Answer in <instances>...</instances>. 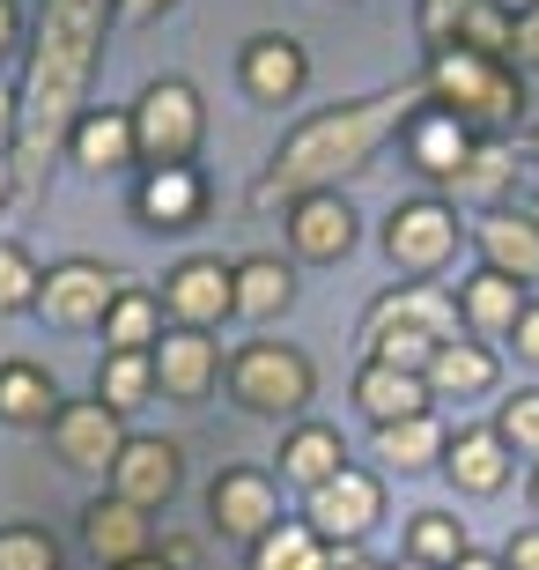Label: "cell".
I'll return each mask as SVG.
<instances>
[{
    "instance_id": "cell-22",
    "label": "cell",
    "mask_w": 539,
    "mask_h": 570,
    "mask_svg": "<svg viewBox=\"0 0 539 570\" xmlns=\"http://www.w3.org/2000/svg\"><path fill=\"white\" fill-rule=\"evenodd\" d=\"M407 156H415V170L421 178H436V186H451L458 170H466V156H473V134L458 127L451 111H436V105H421L415 119H407Z\"/></svg>"
},
{
    "instance_id": "cell-35",
    "label": "cell",
    "mask_w": 539,
    "mask_h": 570,
    "mask_svg": "<svg viewBox=\"0 0 539 570\" xmlns=\"http://www.w3.org/2000/svg\"><path fill=\"white\" fill-rule=\"evenodd\" d=\"M451 45H466V52H488V60H510V52H518V16H510V8H496V0H473Z\"/></svg>"
},
{
    "instance_id": "cell-10",
    "label": "cell",
    "mask_w": 539,
    "mask_h": 570,
    "mask_svg": "<svg viewBox=\"0 0 539 570\" xmlns=\"http://www.w3.org/2000/svg\"><path fill=\"white\" fill-rule=\"evenodd\" d=\"M222 318H237V267H222V259H178L163 275V326L214 334Z\"/></svg>"
},
{
    "instance_id": "cell-28",
    "label": "cell",
    "mask_w": 539,
    "mask_h": 570,
    "mask_svg": "<svg viewBox=\"0 0 539 570\" xmlns=\"http://www.w3.org/2000/svg\"><path fill=\"white\" fill-rule=\"evenodd\" d=\"M296 304V267L289 259H273V253H251L237 259V318H281Z\"/></svg>"
},
{
    "instance_id": "cell-31",
    "label": "cell",
    "mask_w": 539,
    "mask_h": 570,
    "mask_svg": "<svg viewBox=\"0 0 539 570\" xmlns=\"http://www.w3.org/2000/svg\"><path fill=\"white\" fill-rule=\"evenodd\" d=\"M244 556H251V570H332V549L303 527V519H281V527L259 533Z\"/></svg>"
},
{
    "instance_id": "cell-53",
    "label": "cell",
    "mask_w": 539,
    "mask_h": 570,
    "mask_svg": "<svg viewBox=\"0 0 539 570\" xmlns=\"http://www.w3.org/2000/svg\"><path fill=\"white\" fill-rule=\"evenodd\" d=\"M532 511H539V474H532Z\"/></svg>"
},
{
    "instance_id": "cell-17",
    "label": "cell",
    "mask_w": 539,
    "mask_h": 570,
    "mask_svg": "<svg viewBox=\"0 0 539 570\" xmlns=\"http://www.w3.org/2000/svg\"><path fill=\"white\" fill-rule=\"evenodd\" d=\"M525 304H532V289L510 275H496V267H473V275L458 282V326L473 341H510L518 334Z\"/></svg>"
},
{
    "instance_id": "cell-42",
    "label": "cell",
    "mask_w": 539,
    "mask_h": 570,
    "mask_svg": "<svg viewBox=\"0 0 539 570\" xmlns=\"http://www.w3.org/2000/svg\"><path fill=\"white\" fill-rule=\"evenodd\" d=\"M178 0H111V16L119 22H156V16H170Z\"/></svg>"
},
{
    "instance_id": "cell-32",
    "label": "cell",
    "mask_w": 539,
    "mask_h": 570,
    "mask_svg": "<svg viewBox=\"0 0 539 570\" xmlns=\"http://www.w3.org/2000/svg\"><path fill=\"white\" fill-rule=\"evenodd\" d=\"M510 178H518V156L502 141H473V156H466V170H458L443 193H458V200H488V208H502V193H510Z\"/></svg>"
},
{
    "instance_id": "cell-50",
    "label": "cell",
    "mask_w": 539,
    "mask_h": 570,
    "mask_svg": "<svg viewBox=\"0 0 539 570\" xmlns=\"http://www.w3.org/2000/svg\"><path fill=\"white\" fill-rule=\"evenodd\" d=\"M496 8H510V16H532L539 0H496Z\"/></svg>"
},
{
    "instance_id": "cell-34",
    "label": "cell",
    "mask_w": 539,
    "mask_h": 570,
    "mask_svg": "<svg viewBox=\"0 0 539 570\" xmlns=\"http://www.w3.org/2000/svg\"><path fill=\"white\" fill-rule=\"evenodd\" d=\"M97 401L119 407V415H133L141 401H156V356H104V371H97Z\"/></svg>"
},
{
    "instance_id": "cell-26",
    "label": "cell",
    "mask_w": 539,
    "mask_h": 570,
    "mask_svg": "<svg viewBox=\"0 0 539 570\" xmlns=\"http://www.w3.org/2000/svg\"><path fill=\"white\" fill-rule=\"evenodd\" d=\"M510 466H518V452L496 438V423L488 430H458L451 452H443V474H451L466 497H496V489L510 482Z\"/></svg>"
},
{
    "instance_id": "cell-30",
    "label": "cell",
    "mask_w": 539,
    "mask_h": 570,
    "mask_svg": "<svg viewBox=\"0 0 539 570\" xmlns=\"http://www.w3.org/2000/svg\"><path fill=\"white\" fill-rule=\"evenodd\" d=\"M443 452H451V430L436 423V415H415V423L377 430V460L399 466V474H429V466H443Z\"/></svg>"
},
{
    "instance_id": "cell-44",
    "label": "cell",
    "mask_w": 539,
    "mask_h": 570,
    "mask_svg": "<svg viewBox=\"0 0 539 570\" xmlns=\"http://www.w3.org/2000/svg\"><path fill=\"white\" fill-rule=\"evenodd\" d=\"M16 45H22V8L0 0V60H16Z\"/></svg>"
},
{
    "instance_id": "cell-24",
    "label": "cell",
    "mask_w": 539,
    "mask_h": 570,
    "mask_svg": "<svg viewBox=\"0 0 539 570\" xmlns=\"http://www.w3.org/2000/svg\"><path fill=\"white\" fill-rule=\"evenodd\" d=\"M52 415H60V385H52L44 363H30V356L0 363V423L8 430H52Z\"/></svg>"
},
{
    "instance_id": "cell-39",
    "label": "cell",
    "mask_w": 539,
    "mask_h": 570,
    "mask_svg": "<svg viewBox=\"0 0 539 570\" xmlns=\"http://www.w3.org/2000/svg\"><path fill=\"white\" fill-rule=\"evenodd\" d=\"M466 8H473V0H421V45H451L458 38V22H466Z\"/></svg>"
},
{
    "instance_id": "cell-41",
    "label": "cell",
    "mask_w": 539,
    "mask_h": 570,
    "mask_svg": "<svg viewBox=\"0 0 539 570\" xmlns=\"http://www.w3.org/2000/svg\"><path fill=\"white\" fill-rule=\"evenodd\" d=\"M502 570H539V527H525L510 549H502Z\"/></svg>"
},
{
    "instance_id": "cell-12",
    "label": "cell",
    "mask_w": 539,
    "mask_h": 570,
    "mask_svg": "<svg viewBox=\"0 0 539 570\" xmlns=\"http://www.w3.org/2000/svg\"><path fill=\"white\" fill-rule=\"evenodd\" d=\"M104 482H111V497H126L133 511H148V519H156V511L186 489V452H178L170 438H126V452L111 460Z\"/></svg>"
},
{
    "instance_id": "cell-1",
    "label": "cell",
    "mask_w": 539,
    "mask_h": 570,
    "mask_svg": "<svg viewBox=\"0 0 539 570\" xmlns=\"http://www.w3.org/2000/svg\"><path fill=\"white\" fill-rule=\"evenodd\" d=\"M104 30H111V0H44L16 82V156H8L16 200H38L52 164L67 156V134L89 111V82L104 60Z\"/></svg>"
},
{
    "instance_id": "cell-40",
    "label": "cell",
    "mask_w": 539,
    "mask_h": 570,
    "mask_svg": "<svg viewBox=\"0 0 539 570\" xmlns=\"http://www.w3.org/2000/svg\"><path fill=\"white\" fill-rule=\"evenodd\" d=\"M510 348H518L525 363H539V296L525 304V318H518V334H510Z\"/></svg>"
},
{
    "instance_id": "cell-4",
    "label": "cell",
    "mask_w": 539,
    "mask_h": 570,
    "mask_svg": "<svg viewBox=\"0 0 539 570\" xmlns=\"http://www.w3.org/2000/svg\"><path fill=\"white\" fill-rule=\"evenodd\" d=\"M222 385L229 401L244 407V415H267V423H289V415H303L318 393V371L303 348H289V341H244L237 356L222 363Z\"/></svg>"
},
{
    "instance_id": "cell-47",
    "label": "cell",
    "mask_w": 539,
    "mask_h": 570,
    "mask_svg": "<svg viewBox=\"0 0 539 570\" xmlns=\"http://www.w3.org/2000/svg\"><path fill=\"white\" fill-rule=\"evenodd\" d=\"M451 570H502V556H480V549H466V556H458Z\"/></svg>"
},
{
    "instance_id": "cell-46",
    "label": "cell",
    "mask_w": 539,
    "mask_h": 570,
    "mask_svg": "<svg viewBox=\"0 0 539 570\" xmlns=\"http://www.w3.org/2000/svg\"><path fill=\"white\" fill-rule=\"evenodd\" d=\"M332 570H385V563H370L362 549H332Z\"/></svg>"
},
{
    "instance_id": "cell-33",
    "label": "cell",
    "mask_w": 539,
    "mask_h": 570,
    "mask_svg": "<svg viewBox=\"0 0 539 570\" xmlns=\"http://www.w3.org/2000/svg\"><path fill=\"white\" fill-rule=\"evenodd\" d=\"M466 549H473V541H466V527H458L451 511H415V519H407V556H415V563L451 570Z\"/></svg>"
},
{
    "instance_id": "cell-6",
    "label": "cell",
    "mask_w": 539,
    "mask_h": 570,
    "mask_svg": "<svg viewBox=\"0 0 539 570\" xmlns=\"http://www.w3.org/2000/svg\"><path fill=\"white\" fill-rule=\"evenodd\" d=\"M385 519V482L370 466H340L332 482L303 489V527L326 541V549H362Z\"/></svg>"
},
{
    "instance_id": "cell-20",
    "label": "cell",
    "mask_w": 539,
    "mask_h": 570,
    "mask_svg": "<svg viewBox=\"0 0 539 570\" xmlns=\"http://www.w3.org/2000/svg\"><path fill=\"white\" fill-rule=\"evenodd\" d=\"M67 156H74V170H133L141 164V148H133V111L126 105H89L82 119H74V134H67Z\"/></svg>"
},
{
    "instance_id": "cell-3",
    "label": "cell",
    "mask_w": 539,
    "mask_h": 570,
    "mask_svg": "<svg viewBox=\"0 0 539 570\" xmlns=\"http://www.w3.org/2000/svg\"><path fill=\"white\" fill-rule=\"evenodd\" d=\"M421 97L436 111H451L473 141H502V134L525 119V75L518 60H488V52H466V45H436L429 67H421Z\"/></svg>"
},
{
    "instance_id": "cell-5",
    "label": "cell",
    "mask_w": 539,
    "mask_h": 570,
    "mask_svg": "<svg viewBox=\"0 0 539 570\" xmlns=\"http://www.w3.org/2000/svg\"><path fill=\"white\" fill-rule=\"evenodd\" d=\"M133 148H141V170H178L200 156L208 141V105L186 75H156V82L133 97Z\"/></svg>"
},
{
    "instance_id": "cell-29",
    "label": "cell",
    "mask_w": 539,
    "mask_h": 570,
    "mask_svg": "<svg viewBox=\"0 0 539 570\" xmlns=\"http://www.w3.org/2000/svg\"><path fill=\"white\" fill-rule=\"evenodd\" d=\"M340 466H348V444H340V430H326V423H296L289 438H281V474H289L296 489L332 482Z\"/></svg>"
},
{
    "instance_id": "cell-43",
    "label": "cell",
    "mask_w": 539,
    "mask_h": 570,
    "mask_svg": "<svg viewBox=\"0 0 539 570\" xmlns=\"http://www.w3.org/2000/svg\"><path fill=\"white\" fill-rule=\"evenodd\" d=\"M525 67H539V8L518 16V75H525Z\"/></svg>"
},
{
    "instance_id": "cell-2",
    "label": "cell",
    "mask_w": 539,
    "mask_h": 570,
    "mask_svg": "<svg viewBox=\"0 0 539 570\" xmlns=\"http://www.w3.org/2000/svg\"><path fill=\"white\" fill-rule=\"evenodd\" d=\"M429 105L421 97V75L399 89H377V97H348V105H326L311 119H296L281 134V148L267 156V170L251 178V215H273V208H296L311 193H340L348 178L370 170V156L392 134H407V119Z\"/></svg>"
},
{
    "instance_id": "cell-54",
    "label": "cell",
    "mask_w": 539,
    "mask_h": 570,
    "mask_svg": "<svg viewBox=\"0 0 539 570\" xmlns=\"http://www.w3.org/2000/svg\"><path fill=\"white\" fill-rule=\"evenodd\" d=\"M532 223H539V200H532Z\"/></svg>"
},
{
    "instance_id": "cell-52",
    "label": "cell",
    "mask_w": 539,
    "mask_h": 570,
    "mask_svg": "<svg viewBox=\"0 0 539 570\" xmlns=\"http://www.w3.org/2000/svg\"><path fill=\"white\" fill-rule=\"evenodd\" d=\"M385 570H429V563H415V556H399V563H385Z\"/></svg>"
},
{
    "instance_id": "cell-19",
    "label": "cell",
    "mask_w": 539,
    "mask_h": 570,
    "mask_svg": "<svg viewBox=\"0 0 539 570\" xmlns=\"http://www.w3.org/2000/svg\"><path fill=\"white\" fill-rule=\"evenodd\" d=\"M133 215H141L148 230H192V223L208 215V178H200L192 164L141 170V186H133Z\"/></svg>"
},
{
    "instance_id": "cell-36",
    "label": "cell",
    "mask_w": 539,
    "mask_h": 570,
    "mask_svg": "<svg viewBox=\"0 0 539 570\" xmlns=\"http://www.w3.org/2000/svg\"><path fill=\"white\" fill-rule=\"evenodd\" d=\"M0 570H67V549L52 541V527L8 519V527H0Z\"/></svg>"
},
{
    "instance_id": "cell-21",
    "label": "cell",
    "mask_w": 539,
    "mask_h": 570,
    "mask_svg": "<svg viewBox=\"0 0 539 570\" xmlns=\"http://www.w3.org/2000/svg\"><path fill=\"white\" fill-rule=\"evenodd\" d=\"M355 407H362L377 430L415 423V415H436L429 379H415V371H392V363H370V356H362V371H355Z\"/></svg>"
},
{
    "instance_id": "cell-16",
    "label": "cell",
    "mask_w": 539,
    "mask_h": 570,
    "mask_svg": "<svg viewBox=\"0 0 539 570\" xmlns=\"http://www.w3.org/2000/svg\"><path fill=\"white\" fill-rule=\"evenodd\" d=\"M355 208H348V193H311V200H296L289 208V253L296 259H311V267H332V259H348L355 253Z\"/></svg>"
},
{
    "instance_id": "cell-49",
    "label": "cell",
    "mask_w": 539,
    "mask_h": 570,
    "mask_svg": "<svg viewBox=\"0 0 539 570\" xmlns=\"http://www.w3.org/2000/svg\"><path fill=\"white\" fill-rule=\"evenodd\" d=\"M119 570H170L163 556H141V563H119Z\"/></svg>"
},
{
    "instance_id": "cell-48",
    "label": "cell",
    "mask_w": 539,
    "mask_h": 570,
    "mask_svg": "<svg viewBox=\"0 0 539 570\" xmlns=\"http://www.w3.org/2000/svg\"><path fill=\"white\" fill-rule=\"evenodd\" d=\"M8 200H16V170L0 164V215H8Z\"/></svg>"
},
{
    "instance_id": "cell-23",
    "label": "cell",
    "mask_w": 539,
    "mask_h": 570,
    "mask_svg": "<svg viewBox=\"0 0 539 570\" xmlns=\"http://www.w3.org/2000/svg\"><path fill=\"white\" fill-rule=\"evenodd\" d=\"M496 379H502L496 348L473 341V334H458V341H443L436 363H429V401H473V393H496Z\"/></svg>"
},
{
    "instance_id": "cell-8",
    "label": "cell",
    "mask_w": 539,
    "mask_h": 570,
    "mask_svg": "<svg viewBox=\"0 0 539 570\" xmlns=\"http://www.w3.org/2000/svg\"><path fill=\"white\" fill-rule=\"evenodd\" d=\"M126 282L97 259H60V267H44L38 282V318L44 326H60V334H89V326H104V312L119 304Z\"/></svg>"
},
{
    "instance_id": "cell-13",
    "label": "cell",
    "mask_w": 539,
    "mask_h": 570,
    "mask_svg": "<svg viewBox=\"0 0 539 570\" xmlns=\"http://www.w3.org/2000/svg\"><path fill=\"white\" fill-rule=\"evenodd\" d=\"M237 82H244V97H259V105H296L303 82H311V60H303V45H296L289 30H259V38H244V52H237Z\"/></svg>"
},
{
    "instance_id": "cell-37",
    "label": "cell",
    "mask_w": 539,
    "mask_h": 570,
    "mask_svg": "<svg viewBox=\"0 0 539 570\" xmlns=\"http://www.w3.org/2000/svg\"><path fill=\"white\" fill-rule=\"evenodd\" d=\"M38 282H44V267L22 253L16 237H0V318L38 312Z\"/></svg>"
},
{
    "instance_id": "cell-14",
    "label": "cell",
    "mask_w": 539,
    "mask_h": 570,
    "mask_svg": "<svg viewBox=\"0 0 539 570\" xmlns=\"http://www.w3.org/2000/svg\"><path fill=\"white\" fill-rule=\"evenodd\" d=\"M156 356V393H170V401H208L214 385H222V348H214V334H192V326H163V341L148 348Z\"/></svg>"
},
{
    "instance_id": "cell-38",
    "label": "cell",
    "mask_w": 539,
    "mask_h": 570,
    "mask_svg": "<svg viewBox=\"0 0 539 570\" xmlns=\"http://www.w3.org/2000/svg\"><path fill=\"white\" fill-rule=\"evenodd\" d=\"M496 438L510 444V452H525V460H539V393H510V401H502Z\"/></svg>"
},
{
    "instance_id": "cell-15",
    "label": "cell",
    "mask_w": 539,
    "mask_h": 570,
    "mask_svg": "<svg viewBox=\"0 0 539 570\" xmlns=\"http://www.w3.org/2000/svg\"><path fill=\"white\" fill-rule=\"evenodd\" d=\"M82 549L97 556V570H119V563H141L156 556V527H148V511H133L126 497H89L82 504Z\"/></svg>"
},
{
    "instance_id": "cell-11",
    "label": "cell",
    "mask_w": 539,
    "mask_h": 570,
    "mask_svg": "<svg viewBox=\"0 0 539 570\" xmlns=\"http://www.w3.org/2000/svg\"><path fill=\"white\" fill-rule=\"evenodd\" d=\"M44 438H52V452H60L74 474H111V460L126 452L133 430H126L119 407H104L97 393H89V401H60V415H52Z\"/></svg>"
},
{
    "instance_id": "cell-7",
    "label": "cell",
    "mask_w": 539,
    "mask_h": 570,
    "mask_svg": "<svg viewBox=\"0 0 539 570\" xmlns=\"http://www.w3.org/2000/svg\"><path fill=\"white\" fill-rule=\"evenodd\" d=\"M458 208L451 200H399L385 215V259H392L399 275H436V267H451L458 259Z\"/></svg>"
},
{
    "instance_id": "cell-9",
    "label": "cell",
    "mask_w": 539,
    "mask_h": 570,
    "mask_svg": "<svg viewBox=\"0 0 539 570\" xmlns=\"http://www.w3.org/2000/svg\"><path fill=\"white\" fill-rule=\"evenodd\" d=\"M208 527L222 541H259V533L281 527V482H273L267 466H222L208 489Z\"/></svg>"
},
{
    "instance_id": "cell-27",
    "label": "cell",
    "mask_w": 539,
    "mask_h": 570,
    "mask_svg": "<svg viewBox=\"0 0 539 570\" xmlns=\"http://www.w3.org/2000/svg\"><path fill=\"white\" fill-rule=\"evenodd\" d=\"M104 356H148L163 341V296L156 289H119V304L104 312Z\"/></svg>"
},
{
    "instance_id": "cell-25",
    "label": "cell",
    "mask_w": 539,
    "mask_h": 570,
    "mask_svg": "<svg viewBox=\"0 0 539 570\" xmlns=\"http://www.w3.org/2000/svg\"><path fill=\"white\" fill-rule=\"evenodd\" d=\"M392 326H421L436 341H458V296H436V289H385L362 318V341L392 334Z\"/></svg>"
},
{
    "instance_id": "cell-45",
    "label": "cell",
    "mask_w": 539,
    "mask_h": 570,
    "mask_svg": "<svg viewBox=\"0 0 539 570\" xmlns=\"http://www.w3.org/2000/svg\"><path fill=\"white\" fill-rule=\"evenodd\" d=\"M16 156V89L0 82V164Z\"/></svg>"
},
{
    "instance_id": "cell-18",
    "label": "cell",
    "mask_w": 539,
    "mask_h": 570,
    "mask_svg": "<svg viewBox=\"0 0 539 570\" xmlns=\"http://www.w3.org/2000/svg\"><path fill=\"white\" fill-rule=\"evenodd\" d=\"M473 245H480V267H496V275L539 289V223H532V208H488Z\"/></svg>"
},
{
    "instance_id": "cell-51",
    "label": "cell",
    "mask_w": 539,
    "mask_h": 570,
    "mask_svg": "<svg viewBox=\"0 0 539 570\" xmlns=\"http://www.w3.org/2000/svg\"><path fill=\"white\" fill-rule=\"evenodd\" d=\"M525 156H532V170H539V127H532V134H525Z\"/></svg>"
}]
</instances>
